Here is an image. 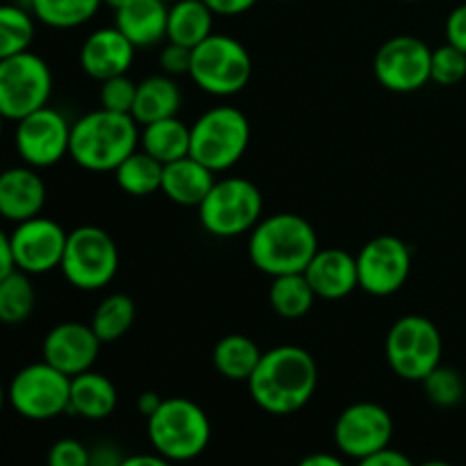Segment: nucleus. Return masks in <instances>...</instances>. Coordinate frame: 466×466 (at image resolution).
Returning a JSON list of instances; mask_svg holds the SVG:
<instances>
[{"label": "nucleus", "instance_id": "obj_5", "mask_svg": "<svg viewBox=\"0 0 466 466\" xmlns=\"http://www.w3.org/2000/svg\"><path fill=\"white\" fill-rule=\"evenodd\" d=\"M250 121L239 107L217 105L191 126L189 155L214 173H226L241 162L250 146Z\"/></svg>", "mask_w": 466, "mask_h": 466}, {"label": "nucleus", "instance_id": "obj_25", "mask_svg": "<svg viewBox=\"0 0 466 466\" xmlns=\"http://www.w3.org/2000/svg\"><path fill=\"white\" fill-rule=\"evenodd\" d=\"M214 16L217 14L203 0H176L168 5L167 41L194 50L214 35Z\"/></svg>", "mask_w": 466, "mask_h": 466}, {"label": "nucleus", "instance_id": "obj_45", "mask_svg": "<svg viewBox=\"0 0 466 466\" xmlns=\"http://www.w3.org/2000/svg\"><path fill=\"white\" fill-rule=\"evenodd\" d=\"M14 258H12V246H9V235L0 230V280L14 271Z\"/></svg>", "mask_w": 466, "mask_h": 466}, {"label": "nucleus", "instance_id": "obj_11", "mask_svg": "<svg viewBox=\"0 0 466 466\" xmlns=\"http://www.w3.org/2000/svg\"><path fill=\"white\" fill-rule=\"evenodd\" d=\"M71 378L48 362L23 367L7 387V403L14 412L30 421H50L68 412Z\"/></svg>", "mask_w": 466, "mask_h": 466}, {"label": "nucleus", "instance_id": "obj_47", "mask_svg": "<svg viewBox=\"0 0 466 466\" xmlns=\"http://www.w3.org/2000/svg\"><path fill=\"white\" fill-rule=\"evenodd\" d=\"M127 3H132V0H103V5L112 7L114 12H116V9H121V7H126Z\"/></svg>", "mask_w": 466, "mask_h": 466}, {"label": "nucleus", "instance_id": "obj_48", "mask_svg": "<svg viewBox=\"0 0 466 466\" xmlns=\"http://www.w3.org/2000/svg\"><path fill=\"white\" fill-rule=\"evenodd\" d=\"M419 466H453V464L446 462V460H428V462H421Z\"/></svg>", "mask_w": 466, "mask_h": 466}, {"label": "nucleus", "instance_id": "obj_6", "mask_svg": "<svg viewBox=\"0 0 466 466\" xmlns=\"http://www.w3.org/2000/svg\"><path fill=\"white\" fill-rule=\"evenodd\" d=\"M198 221L208 235L217 239H235L250 235L262 221L264 198L253 180L241 176L221 177L198 205Z\"/></svg>", "mask_w": 466, "mask_h": 466}, {"label": "nucleus", "instance_id": "obj_14", "mask_svg": "<svg viewBox=\"0 0 466 466\" xmlns=\"http://www.w3.org/2000/svg\"><path fill=\"white\" fill-rule=\"evenodd\" d=\"M71 126L59 109L46 107L16 121L14 146L23 164L32 168H50L62 162L71 148Z\"/></svg>", "mask_w": 466, "mask_h": 466}, {"label": "nucleus", "instance_id": "obj_8", "mask_svg": "<svg viewBox=\"0 0 466 466\" xmlns=\"http://www.w3.org/2000/svg\"><path fill=\"white\" fill-rule=\"evenodd\" d=\"M444 339L435 321L408 314L391 323L385 339V358L391 371L408 382H423L441 364Z\"/></svg>", "mask_w": 466, "mask_h": 466}, {"label": "nucleus", "instance_id": "obj_34", "mask_svg": "<svg viewBox=\"0 0 466 466\" xmlns=\"http://www.w3.org/2000/svg\"><path fill=\"white\" fill-rule=\"evenodd\" d=\"M421 385L426 399L431 400L432 405L444 410L458 408L466 396V382L462 373L455 371V369L451 367H441V364L421 382Z\"/></svg>", "mask_w": 466, "mask_h": 466}, {"label": "nucleus", "instance_id": "obj_18", "mask_svg": "<svg viewBox=\"0 0 466 466\" xmlns=\"http://www.w3.org/2000/svg\"><path fill=\"white\" fill-rule=\"evenodd\" d=\"M137 48L132 41L118 30L112 27H98L91 32L80 46V68L91 80L105 82L109 77L126 76L135 62Z\"/></svg>", "mask_w": 466, "mask_h": 466}, {"label": "nucleus", "instance_id": "obj_28", "mask_svg": "<svg viewBox=\"0 0 466 466\" xmlns=\"http://www.w3.org/2000/svg\"><path fill=\"white\" fill-rule=\"evenodd\" d=\"M162 162L150 157L146 150L137 148L130 157H126L114 168V180L118 189L126 191L127 196L144 198V196H153L155 191H162Z\"/></svg>", "mask_w": 466, "mask_h": 466}, {"label": "nucleus", "instance_id": "obj_21", "mask_svg": "<svg viewBox=\"0 0 466 466\" xmlns=\"http://www.w3.org/2000/svg\"><path fill=\"white\" fill-rule=\"evenodd\" d=\"M114 14V25L132 41L135 48H155L167 41L168 3L164 0H132Z\"/></svg>", "mask_w": 466, "mask_h": 466}, {"label": "nucleus", "instance_id": "obj_49", "mask_svg": "<svg viewBox=\"0 0 466 466\" xmlns=\"http://www.w3.org/2000/svg\"><path fill=\"white\" fill-rule=\"evenodd\" d=\"M5 403H7V390H5L3 382H0V412H3Z\"/></svg>", "mask_w": 466, "mask_h": 466}, {"label": "nucleus", "instance_id": "obj_52", "mask_svg": "<svg viewBox=\"0 0 466 466\" xmlns=\"http://www.w3.org/2000/svg\"><path fill=\"white\" fill-rule=\"evenodd\" d=\"M164 3H168V5H171V3H176V0H164Z\"/></svg>", "mask_w": 466, "mask_h": 466}, {"label": "nucleus", "instance_id": "obj_36", "mask_svg": "<svg viewBox=\"0 0 466 466\" xmlns=\"http://www.w3.org/2000/svg\"><path fill=\"white\" fill-rule=\"evenodd\" d=\"M137 98V82L132 77L116 76L109 77V80L100 82L98 89V103L103 109L118 114H130L135 107Z\"/></svg>", "mask_w": 466, "mask_h": 466}, {"label": "nucleus", "instance_id": "obj_1", "mask_svg": "<svg viewBox=\"0 0 466 466\" xmlns=\"http://www.w3.org/2000/svg\"><path fill=\"white\" fill-rule=\"evenodd\" d=\"M253 403L273 417H287L312 400L319 385V367L312 353L294 344H282L262 353L248 378Z\"/></svg>", "mask_w": 466, "mask_h": 466}, {"label": "nucleus", "instance_id": "obj_13", "mask_svg": "<svg viewBox=\"0 0 466 466\" xmlns=\"http://www.w3.org/2000/svg\"><path fill=\"white\" fill-rule=\"evenodd\" d=\"M360 289L387 299L403 289L412 271V248L396 235H378L358 255Z\"/></svg>", "mask_w": 466, "mask_h": 466}, {"label": "nucleus", "instance_id": "obj_43", "mask_svg": "<svg viewBox=\"0 0 466 466\" xmlns=\"http://www.w3.org/2000/svg\"><path fill=\"white\" fill-rule=\"evenodd\" d=\"M162 396L157 394V391H141L139 396H137V412L141 414L144 419L153 417L155 412H157V408L162 405Z\"/></svg>", "mask_w": 466, "mask_h": 466}, {"label": "nucleus", "instance_id": "obj_30", "mask_svg": "<svg viewBox=\"0 0 466 466\" xmlns=\"http://www.w3.org/2000/svg\"><path fill=\"white\" fill-rule=\"evenodd\" d=\"M30 12L53 30H73L98 14L103 0H30Z\"/></svg>", "mask_w": 466, "mask_h": 466}, {"label": "nucleus", "instance_id": "obj_40", "mask_svg": "<svg viewBox=\"0 0 466 466\" xmlns=\"http://www.w3.org/2000/svg\"><path fill=\"white\" fill-rule=\"evenodd\" d=\"M126 458L112 441H100L89 449V466H121Z\"/></svg>", "mask_w": 466, "mask_h": 466}, {"label": "nucleus", "instance_id": "obj_27", "mask_svg": "<svg viewBox=\"0 0 466 466\" xmlns=\"http://www.w3.org/2000/svg\"><path fill=\"white\" fill-rule=\"evenodd\" d=\"M259 360L262 350L246 335H226L212 350L214 369L230 382H248Z\"/></svg>", "mask_w": 466, "mask_h": 466}, {"label": "nucleus", "instance_id": "obj_24", "mask_svg": "<svg viewBox=\"0 0 466 466\" xmlns=\"http://www.w3.org/2000/svg\"><path fill=\"white\" fill-rule=\"evenodd\" d=\"M182 109V89L177 85V77L159 73L148 76L137 82V98L132 107V116L139 126L162 121V118L177 116Z\"/></svg>", "mask_w": 466, "mask_h": 466}, {"label": "nucleus", "instance_id": "obj_17", "mask_svg": "<svg viewBox=\"0 0 466 466\" xmlns=\"http://www.w3.org/2000/svg\"><path fill=\"white\" fill-rule=\"evenodd\" d=\"M100 346H103V341L98 339L91 323L64 321L50 328L48 335L44 337L41 358L50 367L73 378L94 369L100 355Z\"/></svg>", "mask_w": 466, "mask_h": 466}, {"label": "nucleus", "instance_id": "obj_29", "mask_svg": "<svg viewBox=\"0 0 466 466\" xmlns=\"http://www.w3.org/2000/svg\"><path fill=\"white\" fill-rule=\"evenodd\" d=\"M317 294L309 287L305 273H289V276L273 278L268 287V303L271 309L282 319H303L314 308Z\"/></svg>", "mask_w": 466, "mask_h": 466}, {"label": "nucleus", "instance_id": "obj_10", "mask_svg": "<svg viewBox=\"0 0 466 466\" xmlns=\"http://www.w3.org/2000/svg\"><path fill=\"white\" fill-rule=\"evenodd\" d=\"M53 85L48 62L32 50L0 59V114L7 121H21L50 103Z\"/></svg>", "mask_w": 466, "mask_h": 466}, {"label": "nucleus", "instance_id": "obj_12", "mask_svg": "<svg viewBox=\"0 0 466 466\" xmlns=\"http://www.w3.org/2000/svg\"><path fill=\"white\" fill-rule=\"evenodd\" d=\"M432 48L412 35L387 39L373 57V76L391 94H414L431 82Z\"/></svg>", "mask_w": 466, "mask_h": 466}, {"label": "nucleus", "instance_id": "obj_3", "mask_svg": "<svg viewBox=\"0 0 466 466\" xmlns=\"http://www.w3.org/2000/svg\"><path fill=\"white\" fill-rule=\"evenodd\" d=\"M141 126L132 114L94 109L71 126L68 157L91 173H107L139 148Z\"/></svg>", "mask_w": 466, "mask_h": 466}, {"label": "nucleus", "instance_id": "obj_44", "mask_svg": "<svg viewBox=\"0 0 466 466\" xmlns=\"http://www.w3.org/2000/svg\"><path fill=\"white\" fill-rule=\"evenodd\" d=\"M121 466H176V462L162 458L159 453H139V455H127Z\"/></svg>", "mask_w": 466, "mask_h": 466}, {"label": "nucleus", "instance_id": "obj_31", "mask_svg": "<svg viewBox=\"0 0 466 466\" xmlns=\"http://www.w3.org/2000/svg\"><path fill=\"white\" fill-rule=\"evenodd\" d=\"M32 276L14 268L0 280V323L3 326H21L32 317L36 308V291L30 280Z\"/></svg>", "mask_w": 466, "mask_h": 466}, {"label": "nucleus", "instance_id": "obj_4", "mask_svg": "<svg viewBox=\"0 0 466 466\" xmlns=\"http://www.w3.org/2000/svg\"><path fill=\"white\" fill-rule=\"evenodd\" d=\"M150 446L171 462H189L205 453L212 440L208 412L185 396L164 399L153 417L146 419Z\"/></svg>", "mask_w": 466, "mask_h": 466}, {"label": "nucleus", "instance_id": "obj_7", "mask_svg": "<svg viewBox=\"0 0 466 466\" xmlns=\"http://www.w3.org/2000/svg\"><path fill=\"white\" fill-rule=\"evenodd\" d=\"M191 82L214 98L241 94L253 77V57L239 39L214 32L191 50Z\"/></svg>", "mask_w": 466, "mask_h": 466}, {"label": "nucleus", "instance_id": "obj_23", "mask_svg": "<svg viewBox=\"0 0 466 466\" xmlns=\"http://www.w3.org/2000/svg\"><path fill=\"white\" fill-rule=\"evenodd\" d=\"M118 405V391L105 373L89 371L71 378V400L68 412L86 421H103L112 417Z\"/></svg>", "mask_w": 466, "mask_h": 466}, {"label": "nucleus", "instance_id": "obj_42", "mask_svg": "<svg viewBox=\"0 0 466 466\" xmlns=\"http://www.w3.org/2000/svg\"><path fill=\"white\" fill-rule=\"evenodd\" d=\"M217 16H241L258 5V0H203Z\"/></svg>", "mask_w": 466, "mask_h": 466}, {"label": "nucleus", "instance_id": "obj_32", "mask_svg": "<svg viewBox=\"0 0 466 466\" xmlns=\"http://www.w3.org/2000/svg\"><path fill=\"white\" fill-rule=\"evenodd\" d=\"M137 319V305L126 294H109L100 300L91 317V328L103 344H114L130 332Z\"/></svg>", "mask_w": 466, "mask_h": 466}, {"label": "nucleus", "instance_id": "obj_38", "mask_svg": "<svg viewBox=\"0 0 466 466\" xmlns=\"http://www.w3.org/2000/svg\"><path fill=\"white\" fill-rule=\"evenodd\" d=\"M159 68L171 77L189 76L191 71V48L167 41L159 50Z\"/></svg>", "mask_w": 466, "mask_h": 466}, {"label": "nucleus", "instance_id": "obj_19", "mask_svg": "<svg viewBox=\"0 0 466 466\" xmlns=\"http://www.w3.org/2000/svg\"><path fill=\"white\" fill-rule=\"evenodd\" d=\"M46 198L48 189L39 176V168L23 164L0 173V217L7 221L21 223L39 217Z\"/></svg>", "mask_w": 466, "mask_h": 466}, {"label": "nucleus", "instance_id": "obj_35", "mask_svg": "<svg viewBox=\"0 0 466 466\" xmlns=\"http://www.w3.org/2000/svg\"><path fill=\"white\" fill-rule=\"evenodd\" d=\"M466 77V53L446 41L432 50L431 82L440 86H455Z\"/></svg>", "mask_w": 466, "mask_h": 466}, {"label": "nucleus", "instance_id": "obj_26", "mask_svg": "<svg viewBox=\"0 0 466 466\" xmlns=\"http://www.w3.org/2000/svg\"><path fill=\"white\" fill-rule=\"evenodd\" d=\"M139 146L150 157H155L157 162H162L167 167V164L189 155L191 126H187L177 116L162 118V121L141 126Z\"/></svg>", "mask_w": 466, "mask_h": 466}, {"label": "nucleus", "instance_id": "obj_39", "mask_svg": "<svg viewBox=\"0 0 466 466\" xmlns=\"http://www.w3.org/2000/svg\"><path fill=\"white\" fill-rule=\"evenodd\" d=\"M444 32L449 44H453L455 48L466 53V3L451 9L449 18L444 23Z\"/></svg>", "mask_w": 466, "mask_h": 466}, {"label": "nucleus", "instance_id": "obj_20", "mask_svg": "<svg viewBox=\"0 0 466 466\" xmlns=\"http://www.w3.org/2000/svg\"><path fill=\"white\" fill-rule=\"evenodd\" d=\"M303 273L317 299L341 300L360 289L358 258L344 248H319Z\"/></svg>", "mask_w": 466, "mask_h": 466}, {"label": "nucleus", "instance_id": "obj_22", "mask_svg": "<svg viewBox=\"0 0 466 466\" xmlns=\"http://www.w3.org/2000/svg\"><path fill=\"white\" fill-rule=\"evenodd\" d=\"M214 182H217V173L187 155L164 167L162 194L180 208H198Z\"/></svg>", "mask_w": 466, "mask_h": 466}, {"label": "nucleus", "instance_id": "obj_50", "mask_svg": "<svg viewBox=\"0 0 466 466\" xmlns=\"http://www.w3.org/2000/svg\"><path fill=\"white\" fill-rule=\"evenodd\" d=\"M5 121H7V118L0 114V141H3V135H5Z\"/></svg>", "mask_w": 466, "mask_h": 466}, {"label": "nucleus", "instance_id": "obj_53", "mask_svg": "<svg viewBox=\"0 0 466 466\" xmlns=\"http://www.w3.org/2000/svg\"><path fill=\"white\" fill-rule=\"evenodd\" d=\"M25 3H30V0H25Z\"/></svg>", "mask_w": 466, "mask_h": 466}, {"label": "nucleus", "instance_id": "obj_37", "mask_svg": "<svg viewBox=\"0 0 466 466\" xmlns=\"http://www.w3.org/2000/svg\"><path fill=\"white\" fill-rule=\"evenodd\" d=\"M46 466H89V449L73 437H64L50 446Z\"/></svg>", "mask_w": 466, "mask_h": 466}, {"label": "nucleus", "instance_id": "obj_2", "mask_svg": "<svg viewBox=\"0 0 466 466\" xmlns=\"http://www.w3.org/2000/svg\"><path fill=\"white\" fill-rule=\"evenodd\" d=\"M319 248L321 246L312 223L294 212L262 217L248 237L250 262L271 278L303 273Z\"/></svg>", "mask_w": 466, "mask_h": 466}, {"label": "nucleus", "instance_id": "obj_51", "mask_svg": "<svg viewBox=\"0 0 466 466\" xmlns=\"http://www.w3.org/2000/svg\"><path fill=\"white\" fill-rule=\"evenodd\" d=\"M403 3H419V0H403Z\"/></svg>", "mask_w": 466, "mask_h": 466}, {"label": "nucleus", "instance_id": "obj_46", "mask_svg": "<svg viewBox=\"0 0 466 466\" xmlns=\"http://www.w3.org/2000/svg\"><path fill=\"white\" fill-rule=\"evenodd\" d=\"M296 466H349L339 455L332 453H309Z\"/></svg>", "mask_w": 466, "mask_h": 466}, {"label": "nucleus", "instance_id": "obj_33", "mask_svg": "<svg viewBox=\"0 0 466 466\" xmlns=\"http://www.w3.org/2000/svg\"><path fill=\"white\" fill-rule=\"evenodd\" d=\"M35 14L18 5H0V59L30 50L35 41Z\"/></svg>", "mask_w": 466, "mask_h": 466}, {"label": "nucleus", "instance_id": "obj_41", "mask_svg": "<svg viewBox=\"0 0 466 466\" xmlns=\"http://www.w3.org/2000/svg\"><path fill=\"white\" fill-rule=\"evenodd\" d=\"M358 466H417V464H414L408 455L390 446V449L378 451V453L369 455V458L358 460Z\"/></svg>", "mask_w": 466, "mask_h": 466}, {"label": "nucleus", "instance_id": "obj_16", "mask_svg": "<svg viewBox=\"0 0 466 466\" xmlns=\"http://www.w3.org/2000/svg\"><path fill=\"white\" fill-rule=\"evenodd\" d=\"M68 232L48 217H35L16 223L9 232L14 267L27 276H44L59 268Z\"/></svg>", "mask_w": 466, "mask_h": 466}, {"label": "nucleus", "instance_id": "obj_15", "mask_svg": "<svg viewBox=\"0 0 466 466\" xmlns=\"http://www.w3.org/2000/svg\"><path fill=\"white\" fill-rule=\"evenodd\" d=\"M394 437V419L380 403L360 400L341 410L332 428L337 451L346 458L364 460L378 451L390 449Z\"/></svg>", "mask_w": 466, "mask_h": 466}, {"label": "nucleus", "instance_id": "obj_9", "mask_svg": "<svg viewBox=\"0 0 466 466\" xmlns=\"http://www.w3.org/2000/svg\"><path fill=\"white\" fill-rule=\"evenodd\" d=\"M121 255L114 237L98 226H80L68 232L59 271L80 291L105 289L116 278Z\"/></svg>", "mask_w": 466, "mask_h": 466}]
</instances>
